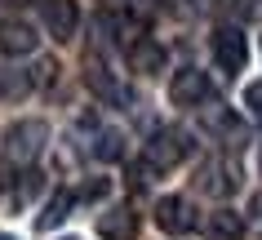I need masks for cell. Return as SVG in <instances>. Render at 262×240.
<instances>
[{
	"instance_id": "6da1fadb",
	"label": "cell",
	"mask_w": 262,
	"mask_h": 240,
	"mask_svg": "<svg viewBox=\"0 0 262 240\" xmlns=\"http://www.w3.org/2000/svg\"><path fill=\"white\" fill-rule=\"evenodd\" d=\"M191 151V142L182 129H160L147 147H142V173H169L173 165H182Z\"/></svg>"
},
{
	"instance_id": "7a4b0ae2",
	"label": "cell",
	"mask_w": 262,
	"mask_h": 240,
	"mask_svg": "<svg viewBox=\"0 0 262 240\" xmlns=\"http://www.w3.org/2000/svg\"><path fill=\"white\" fill-rule=\"evenodd\" d=\"M45 142H49V125L45 120H18V125L5 129V156L18 160V165H31L45 151Z\"/></svg>"
},
{
	"instance_id": "3957f363",
	"label": "cell",
	"mask_w": 262,
	"mask_h": 240,
	"mask_svg": "<svg viewBox=\"0 0 262 240\" xmlns=\"http://www.w3.org/2000/svg\"><path fill=\"white\" fill-rule=\"evenodd\" d=\"M209 94H213V85L200 67H178L169 76V102L173 107H205Z\"/></svg>"
},
{
	"instance_id": "277c9868",
	"label": "cell",
	"mask_w": 262,
	"mask_h": 240,
	"mask_svg": "<svg viewBox=\"0 0 262 240\" xmlns=\"http://www.w3.org/2000/svg\"><path fill=\"white\" fill-rule=\"evenodd\" d=\"M213 58H218V67L222 71H245L249 62V40H245V31L240 27H218L213 31Z\"/></svg>"
},
{
	"instance_id": "5b68a950",
	"label": "cell",
	"mask_w": 262,
	"mask_h": 240,
	"mask_svg": "<svg viewBox=\"0 0 262 240\" xmlns=\"http://www.w3.org/2000/svg\"><path fill=\"white\" fill-rule=\"evenodd\" d=\"M156 227L169 231V236H182V231H191L195 227V209L187 196H165L156 205Z\"/></svg>"
},
{
	"instance_id": "8992f818",
	"label": "cell",
	"mask_w": 262,
	"mask_h": 240,
	"mask_svg": "<svg viewBox=\"0 0 262 240\" xmlns=\"http://www.w3.org/2000/svg\"><path fill=\"white\" fill-rule=\"evenodd\" d=\"M40 18H45V31H49L54 40H71L76 27H80V9H76L71 0H45Z\"/></svg>"
},
{
	"instance_id": "52a82bcc",
	"label": "cell",
	"mask_w": 262,
	"mask_h": 240,
	"mask_svg": "<svg viewBox=\"0 0 262 240\" xmlns=\"http://www.w3.org/2000/svg\"><path fill=\"white\" fill-rule=\"evenodd\" d=\"M200 187H205L209 196H231L235 187H240V169H235V160H227V156L205 160V165H200Z\"/></svg>"
},
{
	"instance_id": "ba28073f",
	"label": "cell",
	"mask_w": 262,
	"mask_h": 240,
	"mask_svg": "<svg viewBox=\"0 0 262 240\" xmlns=\"http://www.w3.org/2000/svg\"><path fill=\"white\" fill-rule=\"evenodd\" d=\"M36 45H40V36H36L31 23H23V18H5V23H0V49H5L9 58L36 54Z\"/></svg>"
},
{
	"instance_id": "9c48e42d",
	"label": "cell",
	"mask_w": 262,
	"mask_h": 240,
	"mask_svg": "<svg viewBox=\"0 0 262 240\" xmlns=\"http://www.w3.org/2000/svg\"><path fill=\"white\" fill-rule=\"evenodd\" d=\"M165 62H169L165 45L147 40V36H138V40L129 45V71H138V76H160V71H165Z\"/></svg>"
},
{
	"instance_id": "30bf717a",
	"label": "cell",
	"mask_w": 262,
	"mask_h": 240,
	"mask_svg": "<svg viewBox=\"0 0 262 240\" xmlns=\"http://www.w3.org/2000/svg\"><path fill=\"white\" fill-rule=\"evenodd\" d=\"M134 231H138V213L129 205H116V209L98 213V236L102 240H134Z\"/></svg>"
},
{
	"instance_id": "8fae6325",
	"label": "cell",
	"mask_w": 262,
	"mask_h": 240,
	"mask_svg": "<svg viewBox=\"0 0 262 240\" xmlns=\"http://www.w3.org/2000/svg\"><path fill=\"white\" fill-rule=\"evenodd\" d=\"M205 240H245V218L235 209H213L205 218Z\"/></svg>"
},
{
	"instance_id": "7c38bea8",
	"label": "cell",
	"mask_w": 262,
	"mask_h": 240,
	"mask_svg": "<svg viewBox=\"0 0 262 240\" xmlns=\"http://www.w3.org/2000/svg\"><path fill=\"white\" fill-rule=\"evenodd\" d=\"M84 80L94 85V94H102L107 102H129V89L120 85V80H111V71L102 67V62H94L89 58V71H84Z\"/></svg>"
},
{
	"instance_id": "4fadbf2b",
	"label": "cell",
	"mask_w": 262,
	"mask_h": 240,
	"mask_svg": "<svg viewBox=\"0 0 262 240\" xmlns=\"http://www.w3.org/2000/svg\"><path fill=\"white\" fill-rule=\"evenodd\" d=\"M205 129H213V134L227 138V142H245V129H240V120H235L227 107H205Z\"/></svg>"
},
{
	"instance_id": "5bb4252c",
	"label": "cell",
	"mask_w": 262,
	"mask_h": 240,
	"mask_svg": "<svg viewBox=\"0 0 262 240\" xmlns=\"http://www.w3.org/2000/svg\"><path fill=\"white\" fill-rule=\"evenodd\" d=\"M71 205H76V196H71V191H54V196H49V205H45V213L36 218V227H40V231L62 227V223L71 218Z\"/></svg>"
},
{
	"instance_id": "9a60e30c",
	"label": "cell",
	"mask_w": 262,
	"mask_h": 240,
	"mask_svg": "<svg viewBox=\"0 0 262 240\" xmlns=\"http://www.w3.org/2000/svg\"><path fill=\"white\" fill-rule=\"evenodd\" d=\"M107 31L124 45V49H129V45H134V40L142 36V23H138L134 14H111V18H107Z\"/></svg>"
},
{
	"instance_id": "2e32d148",
	"label": "cell",
	"mask_w": 262,
	"mask_h": 240,
	"mask_svg": "<svg viewBox=\"0 0 262 240\" xmlns=\"http://www.w3.org/2000/svg\"><path fill=\"white\" fill-rule=\"evenodd\" d=\"M120 142H124V138L116 134V129H102V134L94 138V156H98V160H120V156H124Z\"/></svg>"
},
{
	"instance_id": "e0dca14e",
	"label": "cell",
	"mask_w": 262,
	"mask_h": 240,
	"mask_svg": "<svg viewBox=\"0 0 262 240\" xmlns=\"http://www.w3.org/2000/svg\"><path fill=\"white\" fill-rule=\"evenodd\" d=\"M54 80H58V62L54 58H40L31 67V89H45V85H54Z\"/></svg>"
},
{
	"instance_id": "ac0fdd59",
	"label": "cell",
	"mask_w": 262,
	"mask_h": 240,
	"mask_svg": "<svg viewBox=\"0 0 262 240\" xmlns=\"http://www.w3.org/2000/svg\"><path fill=\"white\" fill-rule=\"evenodd\" d=\"M245 107H249L253 120H262V80H253V85L245 89Z\"/></svg>"
},
{
	"instance_id": "d6986e66",
	"label": "cell",
	"mask_w": 262,
	"mask_h": 240,
	"mask_svg": "<svg viewBox=\"0 0 262 240\" xmlns=\"http://www.w3.org/2000/svg\"><path fill=\"white\" fill-rule=\"evenodd\" d=\"M107 187H111L107 178H94V183L80 187V196H84V200H102V196H107Z\"/></svg>"
},
{
	"instance_id": "ffe728a7",
	"label": "cell",
	"mask_w": 262,
	"mask_h": 240,
	"mask_svg": "<svg viewBox=\"0 0 262 240\" xmlns=\"http://www.w3.org/2000/svg\"><path fill=\"white\" fill-rule=\"evenodd\" d=\"M258 169H262V147H258Z\"/></svg>"
},
{
	"instance_id": "44dd1931",
	"label": "cell",
	"mask_w": 262,
	"mask_h": 240,
	"mask_svg": "<svg viewBox=\"0 0 262 240\" xmlns=\"http://www.w3.org/2000/svg\"><path fill=\"white\" fill-rule=\"evenodd\" d=\"M213 5H227V0H213Z\"/></svg>"
},
{
	"instance_id": "7402d4cb",
	"label": "cell",
	"mask_w": 262,
	"mask_h": 240,
	"mask_svg": "<svg viewBox=\"0 0 262 240\" xmlns=\"http://www.w3.org/2000/svg\"><path fill=\"white\" fill-rule=\"evenodd\" d=\"M0 240H14V236H0Z\"/></svg>"
}]
</instances>
